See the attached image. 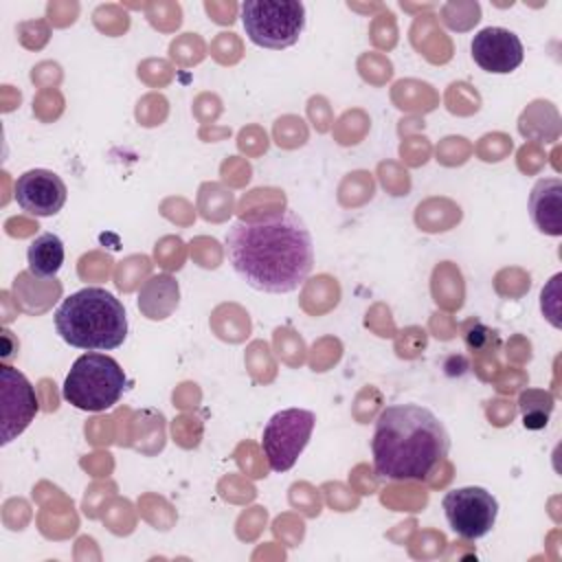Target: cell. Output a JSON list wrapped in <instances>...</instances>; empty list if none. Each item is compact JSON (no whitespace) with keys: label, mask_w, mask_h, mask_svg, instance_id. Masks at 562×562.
I'll return each mask as SVG.
<instances>
[{"label":"cell","mask_w":562,"mask_h":562,"mask_svg":"<svg viewBox=\"0 0 562 562\" xmlns=\"http://www.w3.org/2000/svg\"><path fill=\"white\" fill-rule=\"evenodd\" d=\"M224 241L235 274L259 292H294L314 266L312 233L292 209L237 220Z\"/></svg>","instance_id":"1"},{"label":"cell","mask_w":562,"mask_h":562,"mask_svg":"<svg viewBox=\"0 0 562 562\" xmlns=\"http://www.w3.org/2000/svg\"><path fill=\"white\" fill-rule=\"evenodd\" d=\"M450 450L443 422L422 404L386 406L373 428V470L389 481L426 479Z\"/></svg>","instance_id":"2"},{"label":"cell","mask_w":562,"mask_h":562,"mask_svg":"<svg viewBox=\"0 0 562 562\" xmlns=\"http://www.w3.org/2000/svg\"><path fill=\"white\" fill-rule=\"evenodd\" d=\"M55 329L64 342L86 351H110L127 336L123 303L103 288H83L61 301Z\"/></svg>","instance_id":"3"},{"label":"cell","mask_w":562,"mask_h":562,"mask_svg":"<svg viewBox=\"0 0 562 562\" xmlns=\"http://www.w3.org/2000/svg\"><path fill=\"white\" fill-rule=\"evenodd\" d=\"M125 384V371L112 356L90 351L72 362L64 380L61 395L79 411L99 413L121 400Z\"/></svg>","instance_id":"4"},{"label":"cell","mask_w":562,"mask_h":562,"mask_svg":"<svg viewBox=\"0 0 562 562\" xmlns=\"http://www.w3.org/2000/svg\"><path fill=\"white\" fill-rule=\"evenodd\" d=\"M241 24L252 44L283 50L299 42L305 29V7L299 0H246Z\"/></svg>","instance_id":"5"},{"label":"cell","mask_w":562,"mask_h":562,"mask_svg":"<svg viewBox=\"0 0 562 562\" xmlns=\"http://www.w3.org/2000/svg\"><path fill=\"white\" fill-rule=\"evenodd\" d=\"M316 415L305 408H283L270 417L261 435V448L274 472L290 470L305 450Z\"/></svg>","instance_id":"6"},{"label":"cell","mask_w":562,"mask_h":562,"mask_svg":"<svg viewBox=\"0 0 562 562\" xmlns=\"http://www.w3.org/2000/svg\"><path fill=\"white\" fill-rule=\"evenodd\" d=\"M441 507L450 529L465 540L487 536L498 516V501L492 496V492L476 485L446 492Z\"/></svg>","instance_id":"7"},{"label":"cell","mask_w":562,"mask_h":562,"mask_svg":"<svg viewBox=\"0 0 562 562\" xmlns=\"http://www.w3.org/2000/svg\"><path fill=\"white\" fill-rule=\"evenodd\" d=\"M0 400H2V439L7 446L20 432L29 428L37 413V397L33 384L18 369L2 364L0 367Z\"/></svg>","instance_id":"8"},{"label":"cell","mask_w":562,"mask_h":562,"mask_svg":"<svg viewBox=\"0 0 562 562\" xmlns=\"http://www.w3.org/2000/svg\"><path fill=\"white\" fill-rule=\"evenodd\" d=\"M472 59L494 75H507L516 70L525 59V46L520 37L503 26L481 29L470 44Z\"/></svg>","instance_id":"9"},{"label":"cell","mask_w":562,"mask_h":562,"mask_svg":"<svg viewBox=\"0 0 562 562\" xmlns=\"http://www.w3.org/2000/svg\"><path fill=\"white\" fill-rule=\"evenodd\" d=\"M66 195L68 189L64 180L50 169H29L15 182L18 204L22 211L37 217H50L59 213L66 204Z\"/></svg>","instance_id":"10"},{"label":"cell","mask_w":562,"mask_h":562,"mask_svg":"<svg viewBox=\"0 0 562 562\" xmlns=\"http://www.w3.org/2000/svg\"><path fill=\"white\" fill-rule=\"evenodd\" d=\"M529 215L544 235H562V182L560 178H542L529 193Z\"/></svg>","instance_id":"11"},{"label":"cell","mask_w":562,"mask_h":562,"mask_svg":"<svg viewBox=\"0 0 562 562\" xmlns=\"http://www.w3.org/2000/svg\"><path fill=\"white\" fill-rule=\"evenodd\" d=\"M26 261L31 274L40 279L55 277L64 266V241L55 233L35 237L26 250Z\"/></svg>","instance_id":"12"},{"label":"cell","mask_w":562,"mask_h":562,"mask_svg":"<svg viewBox=\"0 0 562 562\" xmlns=\"http://www.w3.org/2000/svg\"><path fill=\"white\" fill-rule=\"evenodd\" d=\"M553 411V400L544 391H525L520 395V413L522 424L529 430H540L549 424V415Z\"/></svg>","instance_id":"13"},{"label":"cell","mask_w":562,"mask_h":562,"mask_svg":"<svg viewBox=\"0 0 562 562\" xmlns=\"http://www.w3.org/2000/svg\"><path fill=\"white\" fill-rule=\"evenodd\" d=\"M494 338V331L487 329L485 325L481 323H470L468 329H465V342L472 351H481L490 345V340Z\"/></svg>","instance_id":"14"}]
</instances>
